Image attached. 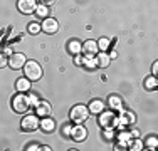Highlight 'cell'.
Here are the masks:
<instances>
[{
	"label": "cell",
	"instance_id": "obj_1",
	"mask_svg": "<svg viewBox=\"0 0 158 151\" xmlns=\"http://www.w3.org/2000/svg\"><path fill=\"white\" fill-rule=\"evenodd\" d=\"M89 108L88 106H84V104H76L73 109H71V112H69V118L73 123H76V124H82L86 119L89 118Z\"/></svg>",
	"mask_w": 158,
	"mask_h": 151
},
{
	"label": "cell",
	"instance_id": "obj_2",
	"mask_svg": "<svg viewBox=\"0 0 158 151\" xmlns=\"http://www.w3.org/2000/svg\"><path fill=\"white\" fill-rule=\"evenodd\" d=\"M24 74L27 79H31V81H39L40 77H42V67H40V64H37L35 60H27V64L24 66Z\"/></svg>",
	"mask_w": 158,
	"mask_h": 151
},
{
	"label": "cell",
	"instance_id": "obj_3",
	"mask_svg": "<svg viewBox=\"0 0 158 151\" xmlns=\"http://www.w3.org/2000/svg\"><path fill=\"white\" fill-rule=\"evenodd\" d=\"M10 104H12L14 111L15 112H25L29 108H31V101H29V96H25V94H15V96L12 97V101H10Z\"/></svg>",
	"mask_w": 158,
	"mask_h": 151
},
{
	"label": "cell",
	"instance_id": "obj_4",
	"mask_svg": "<svg viewBox=\"0 0 158 151\" xmlns=\"http://www.w3.org/2000/svg\"><path fill=\"white\" fill-rule=\"evenodd\" d=\"M99 124L104 129H113V128L118 126V116L113 111H103L99 114Z\"/></svg>",
	"mask_w": 158,
	"mask_h": 151
},
{
	"label": "cell",
	"instance_id": "obj_5",
	"mask_svg": "<svg viewBox=\"0 0 158 151\" xmlns=\"http://www.w3.org/2000/svg\"><path fill=\"white\" fill-rule=\"evenodd\" d=\"M20 128L24 131H37V128H40V121L37 118V114H29L22 119Z\"/></svg>",
	"mask_w": 158,
	"mask_h": 151
},
{
	"label": "cell",
	"instance_id": "obj_6",
	"mask_svg": "<svg viewBox=\"0 0 158 151\" xmlns=\"http://www.w3.org/2000/svg\"><path fill=\"white\" fill-rule=\"evenodd\" d=\"M37 2L35 0H19L17 2V9H19V12H22V14H25V15H29V14H34L37 10Z\"/></svg>",
	"mask_w": 158,
	"mask_h": 151
},
{
	"label": "cell",
	"instance_id": "obj_7",
	"mask_svg": "<svg viewBox=\"0 0 158 151\" xmlns=\"http://www.w3.org/2000/svg\"><path fill=\"white\" fill-rule=\"evenodd\" d=\"M9 67H12V69H24V66L27 64V60H25V55L20 54V52H15V54L9 55Z\"/></svg>",
	"mask_w": 158,
	"mask_h": 151
},
{
	"label": "cell",
	"instance_id": "obj_8",
	"mask_svg": "<svg viewBox=\"0 0 158 151\" xmlns=\"http://www.w3.org/2000/svg\"><path fill=\"white\" fill-rule=\"evenodd\" d=\"M71 138L77 143L84 141V139L88 138V129H86L84 126H81V124H77V126H74L73 131H71Z\"/></svg>",
	"mask_w": 158,
	"mask_h": 151
},
{
	"label": "cell",
	"instance_id": "obj_9",
	"mask_svg": "<svg viewBox=\"0 0 158 151\" xmlns=\"http://www.w3.org/2000/svg\"><path fill=\"white\" fill-rule=\"evenodd\" d=\"M42 30H44L46 34H56V32L59 30L57 20H56V18H52V17L44 18V22H42Z\"/></svg>",
	"mask_w": 158,
	"mask_h": 151
},
{
	"label": "cell",
	"instance_id": "obj_10",
	"mask_svg": "<svg viewBox=\"0 0 158 151\" xmlns=\"http://www.w3.org/2000/svg\"><path fill=\"white\" fill-rule=\"evenodd\" d=\"M135 114L133 112H130V111H123L121 112V116L118 118V128L119 129H123L125 126H128V124H133L135 123Z\"/></svg>",
	"mask_w": 158,
	"mask_h": 151
},
{
	"label": "cell",
	"instance_id": "obj_11",
	"mask_svg": "<svg viewBox=\"0 0 158 151\" xmlns=\"http://www.w3.org/2000/svg\"><path fill=\"white\" fill-rule=\"evenodd\" d=\"M98 51H99V45H98L96 40H86V42L82 44V52H84L86 55H96Z\"/></svg>",
	"mask_w": 158,
	"mask_h": 151
},
{
	"label": "cell",
	"instance_id": "obj_12",
	"mask_svg": "<svg viewBox=\"0 0 158 151\" xmlns=\"http://www.w3.org/2000/svg\"><path fill=\"white\" fill-rule=\"evenodd\" d=\"M31 84H32L31 79L20 77V79H17V82H15V89L19 92H27V91H31Z\"/></svg>",
	"mask_w": 158,
	"mask_h": 151
},
{
	"label": "cell",
	"instance_id": "obj_13",
	"mask_svg": "<svg viewBox=\"0 0 158 151\" xmlns=\"http://www.w3.org/2000/svg\"><path fill=\"white\" fill-rule=\"evenodd\" d=\"M35 111H37V116H40V118H47V116H51L52 108H51V104H49V103L42 101V103L35 108Z\"/></svg>",
	"mask_w": 158,
	"mask_h": 151
},
{
	"label": "cell",
	"instance_id": "obj_14",
	"mask_svg": "<svg viewBox=\"0 0 158 151\" xmlns=\"http://www.w3.org/2000/svg\"><path fill=\"white\" fill-rule=\"evenodd\" d=\"M88 108H89V111H91V114H101V112L104 111V103L101 99H93Z\"/></svg>",
	"mask_w": 158,
	"mask_h": 151
},
{
	"label": "cell",
	"instance_id": "obj_15",
	"mask_svg": "<svg viewBox=\"0 0 158 151\" xmlns=\"http://www.w3.org/2000/svg\"><path fill=\"white\" fill-rule=\"evenodd\" d=\"M96 62H98V67H108L111 62V57L110 54H106V52H101V54H96Z\"/></svg>",
	"mask_w": 158,
	"mask_h": 151
},
{
	"label": "cell",
	"instance_id": "obj_16",
	"mask_svg": "<svg viewBox=\"0 0 158 151\" xmlns=\"http://www.w3.org/2000/svg\"><path fill=\"white\" fill-rule=\"evenodd\" d=\"M54 128H56V121L51 119L49 116L40 121V129L46 131V133H52V131H54Z\"/></svg>",
	"mask_w": 158,
	"mask_h": 151
},
{
	"label": "cell",
	"instance_id": "obj_17",
	"mask_svg": "<svg viewBox=\"0 0 158 151\" xmlns=\"http://www.w3.org/2000/svg\"><path fill=\"white\" fill-rule=\"evenodd\" d=\"M67 51L71 52V54H81L82 52V44L79 42L77 39H73V40H69V44H67Z\"/></svg>",
	"mask_w": 158,
	"mask_h": 151
},
{
	"label": "cell",
	"instance_id": "obj_18",
	"mask_svg": "<svg viewBox=\"0 0 158 151\" xmlns=\"http://www.w3.org/2000/svg\"><path fill=\"white\" fill-rule=\"evenodd\" d=\"M108 104H110L111 109H121L123 108V101H121V97H119V96H110Z\"/></svg>",
	"mask_w": 158,
	"mask_h": 151
},
{
	"label": "cell",
	"instance_id": "obj_19",
	"mask_svg": "<svg viewBox=\"0 0 158 151\" xmlns=\"http://www.w3.org/2000/svg\"><path fill=\"white\" fill-rule=\"evenodd\" d=\"M82 66L88 67V69H96V67H98L96 55H86V57H84V62H82Z\"/></svg>",
	"mask_w": 158,
	"mask_h": 151
},
{
	"label": "cell",
	"instance_id": "obj_20",
	"mask_svg": "<svg viewBox=\"0 0 158 151\" xmlns=\"http://www.w3.org/2000/svg\"><path fill=\"white\" fill-rule=\"evenodd\" d=\"M128 146H130L131 151H141L143 149V141L140 138H135V141H130V143H128Z\"/></svg>",
	"mask_w": 158,
	"mask_h": 151
},
{
	"label": "cell",
	"instance_id": "obj_21",
	"mask_svg": "<svg viewBox=\"0 0 158 151\" xmlns=\"http://www.w3.org/2000/svg\"><path fill=\"white\" fill-rule=\"evenodd\" d=\"M145 88H146V89H155V88H158V79H156V76H152V77H146V79H145Z\"/></svg>",
	"mask_w": 158,
	"mask_h": 151
},
{
	"label": "cell",
	"instance_id": "obj_22",
	"mask_svg": "<svg viewBox=\"0 0 158 151\" xmlns=\"http://www.w3.org/2000/svg\"><path fill=\"white\" fill-rule=\"evenodd\" d=\"M27 30H29V34L35 35V34H39L40 30H42V24H37V22H31V24L27 25Z\"/></svg>",
	"mask_w": 158,
	"mask_h": 151
},
{
	"label": "cell",
	"instance_id": "obj_23",
	"mask_svg": "<svg viewBox=\"0 0 158 151\" xmlns=\"http://www.w3.org/2000/svg\"><path fill=\"white\" fill-rule=\"evenodd\" d=\"M37 17H40V18H47V14H49V7L47 5H42L40 3L39 7H37Z\"/></svg>",
	"mask_w": 158,
	"mask_h": 151
},
{
	"label": "cell",
	"instance_id": "obj_24",
	"mask_svg": "<svg viewBox=\"0 0 158 151\" xmlns=\"http://www.w3.org/2000/svg\"><path fill=\"white\" fill-rule=\"evenodd\" d=\"M146 148H150V149H156L158 148V138L156 136H150V138L146 139Z\"/></svg>",
	"mask_w": 158,
	"mask_h": 151
},
{
	"label": "cell",
	"instance_id": "obj_25",
	"mask_svg": "<svg viewBox=\"0 0 158 151\" xmlns=\"http://www.w3.org/2000/svg\"><path fill=\"white\" fill-rule=\"evenodd\" d=\"M98 45H99V51H106V49L110 47V39H106V37H101V39L98 40Z\"/></svg>",
	"mask_w": 158,
	"mask_h": 151
},
{
	"label": "cell",
	"instance_id": "obj_26",
	"mask_svg": "<svg viewBox=\"0 0 158 151\" xmlns=\"http://www.w3.org/2000/svg\"><path fill=\"white\" fill-rule=\"evenodd\" d=\"M29 101H31V108H37V106L40 104V101H39V97H37V94H29Z\"/></svg>",
	"mask_w": 158,
	"mask_h": 151
},
{
	"label": "cell",
	"instance_id": "obj_27",
	"mask_svg": "<svg viewBox=\"0 0 158 151\" xmlns=\"http://www.w3.org/2000/svg\"><path fill=\"white\" fill-rule=\"evenodd\" d=\"M71 131H73V126H71V124H67V126L62 128V134L64 136H71Z\"/></svg>",
	"mask_w": 158,
	"mask_h": 151
},
{
	"label": "cell",
	"instance_id": "obj_28",
	"mask_svg": "<svg viewBox=\"0 0 158 151\" xmlns=\"http://www.w3.org/2000/svg\"><path fill=\"white\" fill-rule=\"evenodd\" d=\"M152 72H153V76H156V77H158V60H155V62H153V66H152Z\"/></svg>",
	"mask_w": 158,
	"mask_h": 151
},
{
	"label": "cell",
	"instance_id": "obj_29",
	"mask_svg": "<svg viewBox=\"0 0 158 151\" xmlns=\"http://www.w3.org/2000/svg\"><path fill=\"white\" fill-rule=\"evenodd\" d=\"M34 149H42L39 145H35V143H31V145L27 146V151H34Z\"/></svg>",
	"mask_w": 158,
	"mask_h": 151
},
{
	"label": "cell",
	"instance_id": "obj_30",
	"mask_svg": "<svg viewBox=\"0 0 158 151\" xmlns=\"http://www.w3.org/2000/svg\"><path fill=\"white\" fill-rule=\"evenodd\" d=\"M104 134H106V139H113V138H114L113 129H106V131H104Z\"/></svg>",
	"mask_w": 158,
	"mask_h": 151
},
{
	"label": "cell",
	"instance_id": "obj_31",
	"mask_svg": "<svg viewBox=\"0 0 158 151\" xmlns=\"http://www.w3.org/2000/svg\"><path fill=\"white\" fill-rule=\"evenodd\" d=\"M2 54L3 55H12V49H10V47H3L2 49Z\"/></svg>",
	"mask_w": 158,
	"mask_h": 151
},
{
	"label": "cell",
	"instance_id": "obj_32",
	"mask_svg": "<svg viewBox=\"0 0 158 151\" xmlns=\"http://www.w3.org/2000/svg\"><path fill=\"white\" fill-rule=\"evenodd\" d=\"M54 2L56 0H40V3H42V5H47V7H51Z\"/></svg>",
	"mask_w": 158,
	"mask_h": 151
},
{
	"label": "cell",
	"instance_id": "obj_33",
	"mask_svg": "<svg viewBox=\"0 0 158 151\" xmlns=\"http://www.w3.org/2000/svg\"><path fill=\"white\" fill-rule=\"evenodd\" d=\"M74 62H76V64H82V62H84V57H81V55H76V57H74Z\"/></svg>",
	"mask_w": 158,
	"mask_h": 151
},
{
	"label": "cell",
	"instance_id": "obj_34",
	"mask_svg": "<svg viewBox=\"0 0 158 151\" xmlns=\"http://www.w3.org/2000/svg\"><path fill=\"white\" fill-rule=\"evenodd\" d=\"M131 136H133V138H140V131L133 129V131H131Z\"/></svg>",
	"mask_w": 158,
	"mask_h": 151
}]
</instances>
